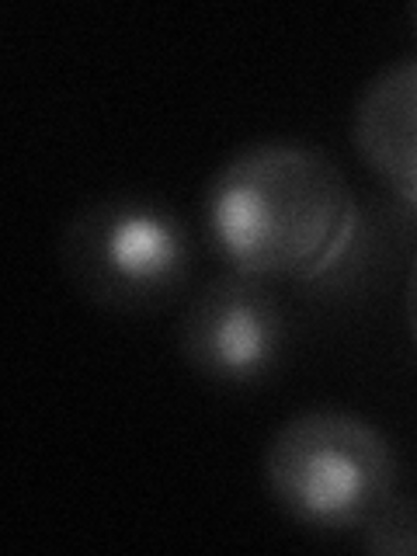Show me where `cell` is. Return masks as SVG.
<instances>
[{
	"label": "cell",
	"mask_w": 417,
	"mask_h": 556,
	"mask_svg": "<svg viewBox=\"0 0 417 556\" xmlns=\"http://www.w3.org/2000/svg\"><path fill=\"white\" fill-rule=\"evenodd\" d=\"M355 543L365 553H382V556H417V501L393 494L382 508L358 529Z\"/></svg>",
	"instance_id": "cell-6"
},
{
	"label": "cell",
	"mask_w": 417,
	"mask_h": 556,
	"mask_svg": "<svg viewBox=\"0 0 417 556\" xmlns=\"http://www.w3.org/2000/svg\"><path fill=\"white\" fill-rule=\"evenodd\" d=\"M404 324H407L410 344L417 352V251L410 254V265L404 275Z\"/></svg>",
	"instance_id": "cell-7"
},
{
	"label": "cell",
	"mask_w": 417,
	"mask_h": 556,
	"mask_svg": "<svg viewBox=\"0 0 417 556\" xmlns=\"http://www.w3.org/2000/svg\"><path fill=\"white\" fill-rule=\"evenodd\" d=\"M410 22H414V35H417V4L410 8Z\"/></svg>",
	"instance_id": "cell-8"
},
{
	"label": "cell",
	"mask_w": 417,
	"mask_h": 556,
	"mask_svg": "<svg viewBox=\"0 0 417 556\" xmlns=\"http://www.w3.org/2000/svg\"><path fill=\"white\" fill-rule=\"evenodd\" d=\"M56 261L80 300L104 313H153L191 278L185 219L153 195L115 191L77 205L56 240Z\"/></svg>",
	"instance_id": "cell-3"
},
{
	"label": "cell",
	"mask_w": 417,
	"mask_h": 556,
	"mask_svg": "<svg viewBox=\"0 0 417 556\" xmlns=\"http://www.w3.org/2000/svg\"><path fill=\"white\" fill-rule=\"evenodd\" d=\"M352 147L382 188L417 208V52L362 84L352 109Z\"/></svg>",
	"instance_id": "cell-5"
},
{
	"label": "cell",
	"mask_w": 417,
	"mask_h": 556,
	"mask_svg": "<svg viewBox=\"0 0 417 556\" xmlns=\"http://www.w3.org/2000/svg\"><path fill=\"white\" fill-rule=\"evenodd\" d=\"M261 477L275 508L313 535H358L396 494L400 459L369 417L306 407L271 431Z\"/></svg>",
	"instance_id": "cell-2"
},
{
	"label": "cell",
	"mask_w": 417,
	"mask_h": 556,
	"mask_svg": "<svg viewBox=\"0 0 417 556\" xmlns=\"http://www.w3.org/2000/svg\"><path fill=\"white\" fill-rule=\"evenodd\" d=\"M205 237L226 268L261 282H313L358 237V199L344 170L300 139H254L205 185Z\"/></svg>",
	"instance_id": "cell-1"
},
{
	"label": "cell",
	"mask_w": 417,
	"mask_h": 556,
	"mask_svg": "<svg viewBox=\"0 0 417 556\" xmlns=\"http://www.w3.org/2000/svg\"><path fill=\"white\" fill-rule=\"evenodd\" d=\"M289 317L271 282L226 271L195 289L178 317V352L216 387H257L286 358Z\"/></svg>",
	"instance_id": "cell-4"
}]
</instances>
